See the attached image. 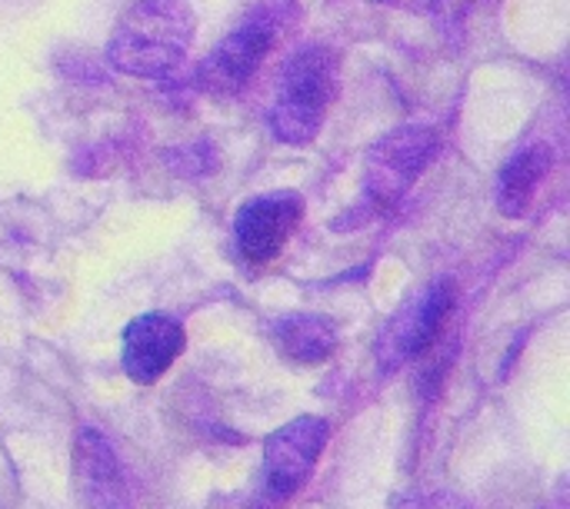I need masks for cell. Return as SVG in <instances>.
I'll list each match as a JSON object with an SVG mask.
<instances>
[{
  "instance_id": "10",
  "label": "cell",
  "mask_w": 570,
  "mask_h": 509,
  "mask_svg": "<svg viewBox=\"0 0 570 509\" xmlns=\"http://www.w3.org/2000/svg\"><path fill=\"white\" fill-rule=\"evenodd\" d=\"M274 347L297 367L324 363L337 347V323L321 313H294L274 323Z\"/></svg>"
},
{
  "instance_id": "5",
  "label": "cell",
  "mask_w": 570,
  "mask_h": 509,
  "mask_svg": "<svg viewBox=\"0 0 570 509\" xmlns=\"http://www.w3.org/2000/svg\"><path fill=\"white\" fill-rule=\"evenodd\" d=\"M331 427L321 417H297L274 430L264 443V497L271 503L291 500L314 473Z\"/></svg>"
},
{
  "instance_id": "1",
  "label": "cell",
  "mask_w": 570,
  "mask_h": 509,
  "mask_svg": "<svg viewBox=\"0 0 570 509\" xmlns=\"http://www.w3.org/2000/svg\"><path fill=\"white\" fill-rule=\"evenodd\" d=\"M194 30L197 20L184 0H137L110 33L107 63L137 80H164L184 63Z\"/></svg>"
},
{
  "instance_id": "13",
  "label": "cell",
  "mask_w": 570,
  "mask_h": 509,
  "mask_svg": "<svg viewBox=\"0 0 570 509\" xmlns=\"http://www.w3.org/2000/svg\"><path fill=\"white\" fill-rule=\"evenodd\" d=\"M377 3H381V0H377Z\"/></svg>"
},
{
  "instance_id": "6",
  "label": "cell",
  "mask_w": 570,
  "mask_h": 509,
  "mask_svg": "<svg viewBox=\"0 0 570 509\" xmlns=\"http://www.w3.org/2000/svg\"><path fill=\"white\" fill-rule=\"evenodd\" d=\"M271 47H274V23L267 17H250L210 50V57L197 70V83L214 97L237 93L257 73Z\"/></svg>"
},
{
  "instance_id": "4",
  "label": "cell",
  "mask_w": 570,
  "mask_h": 509,
  "mask_svg": "<svg viewBox=\"0 0 570 509\" xmlns=\"http://www.w3.org/2000/svg\"><path fill=\"white\" fill-rule=\"evenodd\" d=\"M458 307V283L451 277L434 280L414 303H407L381 333L377 340V367L381 373H394L404 363L417 360L438 337L444 333V323L451 320Z\"/></svg>"
},
{
  "instance_id": "3",
  "label": "cell",
  "mask_w": 570,
  "mask_h": 509,
  "mask_svg": "<svg viewBox=\"0 0 570 509\" xmlns=\"http://www.w3.org/2000/svg\"><path fill=\"white\" fill-rule=\"evenodd\" d=\"M441 150L434 127L407 123L384 133L364 160V200L377 213L397 207Z\"/></svg>"
},
{
  "instance_id": "12",
  "label": "cell",
  "mask_w": 570,
  "mask_h": 509,
  "mask_svg": "<svg viewBox=\"0 0 570 509\" xmlns=\"http://www.w3.org/2000/svg\"><path fill=\"white\" fill-rule=\"evenodd\" d=\"M478 3L484 0H434V20L444 33H461Z\"/></svg>"
},
{
  "instance_id": "11",
  "label": "cell",
  "mask_w": 570,
  "mask_h": 509,
  "mask_svg": "<svg viewBox=\"0 0 570 509\" xmlns=\"http://www.w3.org/2000/svg\"><path fill=\"white\" fill-rule=\"evenodd\" d=\"M551 170V150L544 143L521 147L508 157V163L498 173V207L504 217H524L534 203V193L541 180Z\"/></svg>"
},
{
  "instance_id": "2",
  "label": "cell",
  "mask_w": 570,
  "mask_h": 509,
  "mask_svg": "<svg viewBox=\"0 0 570 509\" xmlns=\"http://www.w3.org/2000/svg\"><path fill=\"white\" fill-rule=\"evenodd\" d=\"M334 93H337V57L327 47L297 50L281 70V87L271 110V127L277 140L291 147L314 143Z\"/></svg>"
},
{
  "instance_id": "9",
  "label": "cell",
  "mask_w": 570,
  "mask_h": 509,
  "mask_svg": "<svg viewBox=\"0 0 570 509\" xmlns=\"http://www.w3.org/2000/svg\"><path fill=\"white\" fill-rule=\"evenodd\" d=\"M73 497L80 509H124V477L114 447L97 430H80L73 443Z\"/></svg>"
},
{
  "instance_id": "8",
  "label": "cell",
  "mask_w": 570,
  "mask_h": 509,
  "mask_svg": "<svg viewBox=\"0 0 570 509\" xmlns=\"http://www.w3.org/2000/svg\"><path fill=\"white\" fill-rule=\"evenodd\" d=\"M180 353H184V327L167 313L137 317L127 323L120 337V367L140 387L157 383Z\"/></svg>"
},
{
  "instance_id": "7",
  "label": "cell",
  "mask_w": 570,
  "mask_h": 509,
  "mask_svg": "<svg viewBox=\"0 0 570 509\" xmlns=\"http://www.w3.org/2000/svg\"><path fill=\"white\" fill-rule=\"evenodd\" d=\"M301 213H304V200L291 190L261 193V197L247 200L234 217L237 250L250 263H264V260L277 257L284 250L287 237L294 233Z\"/></svg>"
}]
</instances>
